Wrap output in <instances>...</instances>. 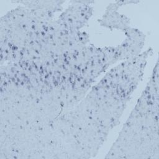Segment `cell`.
Masks as SVG:
<instances>
[{
	"instance_id": "cell-2",
	"label": "cell",
	"mask_w": 159,
	"mask_h": 159,
	"mask_svg": "<svg viewBox=\"0 0 159 159\" xmlns=\"http://www.w3.org/2000/svg\"><path fill=\"white\" fill-rule=\"evenodd\" d=\"M124 2H117L109 5L106 10L102 18L100 19L101 25L109 29H117L125 31L129 28L130 21L128 18L117 12L119 7Z\"/></svg>"
},
{
	"instance_id": "cell-3",
	"label": "cell",
	"mask_w": 159,
	"mask_h": 159,
	"mask_svg": "<svg viewBox=\"0 0 159 159\" xmlns=\"http://www.w3.org/2000/svg\"><path fill=\"white\" fill-rule=\"evenodd\" d=\"M131 79H135V78H131ZM131 79H129V80H131ZM128 80H127V81H128ZM126 81H125V82H126ZM123 83H124V80H122V82H121V83H120V85L121 86Z\"/></svg>"
},
{
	"instance_id": "cell-1",
	"label": "cell",
	"mask_w": 159,
	"mask_h": 159,
	"mask_svg": "<svg viewBox=\"0 0 159 159\" xmlns=\"http://www.w3.org/2000/svg\"><path fill=\"white\" fill-rule=\"evenodd\" d=\"M92 11L93 9L88 4L75 2L61 14L58 22L69 32L77 31L88 22Z\"/></svg>"
}]
</instances>
